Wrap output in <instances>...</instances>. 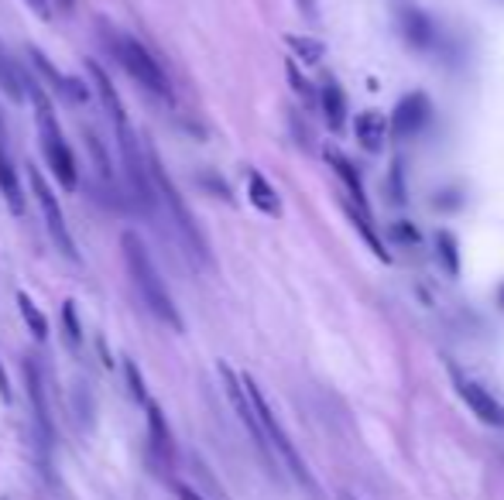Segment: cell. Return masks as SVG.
Segmentation results:
<instances>
[{"label": "cell", "mask_w": 504, "mask_h": 500, "mask_svg": "<svg viewBox=\"0 0 504 500\" xmlns=\"http://www.w3.org/2000/svg\"><path fill=\"white\" fill-rule=\"evenodd\" d=\"M121 250H124V264H127V275H131V281H134V288H138L141 302L148 305V312L155 315L158 323H165L172 332H182L186 323H182V315H179V305H175V298H172V292H169V285H165V277H161V271L155 268L151 250H148L144 241H141V233L124 230Z\"/></svg>", "instance_id": "obj_1"}, {"label": "cell", "mask_w": 504, "mask_h": 500, "mask_svg": "<svg viewBox=\"0 0 504 500\" xmlns=\"http://www.w3.org/2000/svg\"><path fill=\"white\" fill-rule=\"evenodd\" d=\"M24 93L32 96V106H35L38 141H41V151H45L49 168H52V175L59 178V186H62V189L76 192L79 189V168H76V158H72L69 141H66L62 127H59V114H55L49 93H45V86H41L38 79L24 83Z\"/></svg>", "instance_id": "obj_2"}, {"label": "cell", "mask_w": 504, "mask_h": 500, "mask_svg": "<svg viewBox=\"0 0 504 500\" xmlns=\"http://www.w3.org/2000/svg\"><path fill=\"white\" fill-rule=\"evenodd\" d=\"M144 158H148V172H151L155 199L165 206V213H169V223L175 226V233H179L182 247H186L196 260H203V264H206L209 247H206V241H203V233H199V226H196V216L189 213L186 199L179 195V189H175V182L169 178V172H165V165H161V158H158L151 141H144Z\"/></svg>", "instance_id": "obj_3"}, {"label": "cell", "mask_w": 504, "mask_h": 500, "mask_svg": "<svg viewBox=\"0 0 504 500\" xmlns=\"http://www.w3.org/2000/svg\"><path fill=\"white\" fill-rule=\"evenodd\" d=\"M104 41H106V49L114 52V59H117V66H121L138 86H144L148 93H155L158 100H172V83H169V76H165V69L158 66V59L141 45L138 38L124 35L121 28H104Z\"/></svg>", "instance_id": "obj_4"}, {"label": "cell", "mask_w": 504, "mask_h": 500, "mask_svg": "<svg viewBox=\"0 0 504 500\" xmlns=\"http://www.w3.org/2000/svg\"><path fill=\"white\" fill-rule=\"evenodd\" d=\"M241 380H243V391H247V397H251V408H254V414H258V425H261V432H264V442H268V449H275V452H279L281 459H285V466L292 469V477H296L302 486L316 490L309 466H306V459L298 456V449L289 442V435H285V429H281L279 414L271 412V405H268L264 391L254 384L251 374H241Z\"/></svg>", "instance_id": "obj_5"}, {"label": "cell", "mask_w": 504, "mask_h": 500, "mask_svg": "<svg viewBox=\"0 0 504 500\" xmlns=\"http://www.w3.org/2000/svg\"><path fill=\"white\" fill-rule=\"evenodd\" d=\"M28 182H32V192H35L38 209H41L45 230H49V237H52L55 247H59V254H62V258H69V260H79L76 241H72L69 223H66V213H62V206H59V195H55V189L49 186V178H45V175H41L35 165H32V172H28Z\"/></svg>", "instance_id": "obj_6"}, {"label": "cell", "mask_w": 504, "mask_h": 500, "mask_svg": "<svg viewBox=\"0 0 504 500\" xmlns=\"http://www.w3.org/2000/svg\"><path fill=\"white\" fill-rule=\"evenodd\" d=\"M216 374H220V380H224L226 397H230L234 412H237V418H241V425L247 429V435L254 439V446L261 449L264 459L271 463V449H268V442H264V432H261V425H258V414H254V408H251V397H247V391H243L241 374H237L234 367H226V363H220V367H216Z\"/></svg>", "instance_id": "obj_7"}, {"label": "cell", "mask_w": 504, "mask_h": 500, "mask_svg": "<svg viewBox=\"0 0 504 500\" xmlns=\"http://www.w3.org/2000/svg\"><path fill=\"white\" fill-rule=\"evenodd\" d=\"M28 59H32V66L38 69V79H45V83H52V93H59L62 100H69V104H76V106H83V104H89V96H93V89L83 83V79H76V76H66V72H59L45 59V52L41 49H35V45H28Z\"/></svg>", "instance_id": "obj_8"}, {"label": "cell", "mask_w": 504, "mask_h": 500, "mask_svg": "<svg viewBox=\"0 0 504 500\" xmlns=\"http://www.w3.org/2000/svg\"><path fill=\"white\" fill-rule=\"evenodd\" d=\"M24 387H28V408H32V418H35V429L41 435V449L52 446V414H49V401H45V384H41V374H38L35 360H24Z\"/></svg>", "instance_id": "obj_9"}, {"label": "cell", "mask_w": 504, "mask_h": 500, "mask_svg": "<svg viewBox=\"0 0 504 500\" xmlns=\"http://www.w3.org/2000/svg\"><path fill=\"white\" fill-rule=\"evenodd\" d=\"M453 374V384H456V391L463 395V401L470 405V412L477 414L484 425H494V429H504V408L494 401V397L487 395L481 384H473V380H467L460 370H450Z\"/></svg>", "instance_id": "obj_10"}, {"label": "cell", "mask_w": 504, "mask_h": 500, "mask_svg": "<svg viewBox=\"0 0 504 500\" xmlns=\"http://www.w3.org/2000/svg\"><path fill=\"white\" fill-rule=\"evenodd\" d=\"M426 121H429V96L426 93H408V96H401L395 114H391V131L399 138H416L418 131L426 127Z\"/></svg>", "instance_id": "obj_11"}, {"label": "cell", "mask_w": 504, "mask_h": 500, "mask_svg": "<svg viewBox=\"0 0 504 500\" xmlns=\"http://www.w3.org/2000/svg\"><path fill=\"white\" fill-rule=\"evenodd\" d=\"M87 72H89V76H93V93L100 96V104H104L106 117H110V123L117 127V123H127V121H131V117H127V110H124L121 93L114 89V83H110V76H106L104 66L89 59V62H87Z\"/></svg>", "instance_id": "obj_12"}, {"label": "cell", "mask_w": 504, "mask_h": 500, "mask_svg": "<svg viewBox=\"0 0 504 500\" xmlns=\"http://www.w3.org/2000/svg\"><path fill=\"white\" fill-rule=\"evenodd\" d=\"M0 195H4V203L14 216L24 213V189H21L18 168H14V161L4 148V131H0Z\"/></svg>", "instance_id": "obj_13"}, {"label": "cell", "mask_w": 504, "mask_h": 500, "mask_svg": "<svg viewBox=\"0 0 504 500\" xmlns=\"http://www.w3.org/2000/svg\"><path fill=\"white\" fill-rule=\"evenodd\" d=\"M247 195H251V206L261 209L264 216H275V220L281 216V195L261 172L247 175Z\"/></svg>", "instance_id": "obj_14"}, {"label": "cell", "mask_w": 504, "mask_h": 500, "mask_svg": "<svg viewBox=\"0 0 504 500\" xmlns=\"http://www.w3.org/2000/svg\"><path fill=\"white\" fill-rule=\"evenodd\" d=\"M353 131H357V141L364 144L367 151H381L384 148V134H388V121H384L378 110H367L353 121Z\"/></svg>", "instance_id": "obj_15"}, {"label": "cell", "mask_w": 504, "mask_h": 500, "mask_svg": "<svg viewBox=\"0 0 504 500\" xmlns=\"http://www.w3.org/2000/svg\"><path fill=\"white\" fill-rule=\"evenodd\" d=\"M326 161L333 165V172L344 178V186L350 189V199H353V206L364 209L367 213V199H364V186H361V175L353 172V165H350L347 158L340 155L336 148H326Z\"/></svg>", "instance_id": "obj_16"}, {"label": "cell", "mask_w": 504, "mask_h": 500, "mask_svg": "<svg viewBox=\"0 0 504 500\" xmlns=\"http://www.w3.org/2000/svg\"><path fill=\"white\" fill-rule=\"evenodd\" d=\"M401 32H405V38L416 49H426L433 41V21H429V14H422L418 7H405L401 11Z\"/></svg>", "instance_id": "obj_17"}, {"label": "cell", "mask_w": 504, "mask_h": 500, "mask_svg": "<svg viewBox=\"0 0 504 500\" xmlns=\"http://www.w3.org/2000/svg\"><path fill=\"white\" fill-rule=\"evenodd\" d=\"M144 412H148V432H151V446L161 452V456H172V429L161 414V405L158 401H144Z\"/></svg>", "instance_id": "obj_18"}, {"label": "cell", "mask_w": 504, "mask_h": 500, "mask_svg": "<svg viewBox=\"0 0 504 500\" xmlns=\"http://www.w3.org/2000/svg\"><path fill=\"white\" fill-rule=\"evenodd\" d=\"M319 106H323V114H326V123H330L333 131H340V127H344V114H347L344 89L336 86V83H326V86L319 89Z\"/></svg>", "instance_id": "obj_19"}, {"label": "cell", "mask_w": 504, "mask_h": 500, "mask_svg": "<svg viewBox=\"0 0 504 500\" xmlns=\"http://www.w3.org/2000/svg\"><path fill=\"white\" fill-rule=\"evenodd\" d=\"M18 312H21V319H24V326L32 329V336H35L38 343H45V340H49V319H45V312L32 302V295L28 292H18Z\"/></svg>", "instance_id": "obj_20"}, {"label": "cell", "mask_w": 504, "mask_h": 500, "mask_svg": "<svg viewBox=\"0 0 504 500\" xmlns=\"http://www.w3.org/2000/svg\"><path fill=\"white\" fill-rule=\"evenodd\" d=\"M347 216H350V220H353V226H357V233L364 237L367 247H371V250H374V254H378V258H381L384 264H388V260H391V254L384 250L381 237L374 233V226H371V216H367L364 209H357V206H353V203H350V206H347Z\"/></svg>", "instance_id": "obj_21"}, {"label": "cell", "mask_w": 504, "mask_h": 500, "mask_svg": "<svg viewBox=\"0 0 504 500\" xmlns=\"http://www.w3.org/2000/svg\"><path fill=\"white\" fill-rule=\"evenodd\" d=\"M83 138H87V151L93 155V165H96V175H100V182H104L106 189H114L117 186V178H114V168H110V158H106L104 144H100V138L93 134V131H83Z\"/></svg>", "instance_id": "obj_22"}, {"label": "cell", "mask_w": 504, "mask_h": 500, "mask_svg": "<svg viewBox=\"0 0 504 500\" xmlns=\"http://www.w3.org/2000/svg\"><path fill=\"white\" fill-rule=\"evenodd\" d=\"M285 45L296 52V59H302V62H309V66H316L323 55H326V45L319 41V38H306V35H285Z\"/></svg>", "instance_id": "obj_23"}, {"label": "cell", "mask_w": 504, "mask_h": 500, "mask_svg": "<svg viewBox=\"0 0 504 500\" xmlns=\"http://www.w3.org/2000/svg\"><path fill=\"white\" fill-rule=\"evenodd\" d=\"M62 336H66V343H69L72 353H79L83 350V326H79V319H76V302H62Z\"/></svg>", "instance_id": "obj_24"}, {"label": "cell", "mask_w": 504, "mask_h": 500, "mask_svg": "<svg viewBox=\"0 0 504 500\" xmlns=\"http://www.w3.org/2000/svg\"><path fill=\"white\" fill-rule=\"evenodd\" d=\"M435 247H439V260H443V268H446L450 275H460V250H456V241H453L446 230H443V233H435Z\"/></svg>", "instance_id": "obj_25"}, {"label": "cell", "mask_w": 504, "mask_h": 500, "mask_svg": "<svg viewBox=\"0 0 504 500\" xmlns=\"http://www.w3.org/2000/svg\"><path fill=\"white\" fill-rule=\"evenodd\" d=\"M285 76H289V83H292V89H296L298 96H302V100H306V104H319V96H316V93H313V86H309V83H306V76H302V72H298V66H296V62H292V59H289V62H285Z\"/></svg>", "instance_id": "obj_26"}, {"label": "cell", "mask_w": 504, "mask_h": 500, "mask_svg": "<svg viewBox=\"0 0 504 500\" xmlns=\"http://www.w3.org/2000/svg\"><path fill=\"white\" fill-rule=\"evenodd\" d=\"M124 374H127V387H131V397L144 405V401H148V387H144V377H141L138 363L127 360V363H124Z\"/></svg>", "instance_id": "obj_27"}, {"label": "cell", "mask_w": 504, "mask_h": 500, "mask_svg": "<svg viewBox=\"0 0 504 500\" xmlns=\"http://www.w3.org/2000/svg\"><path fill=\"white\" fill-rule=\"evenodd\" d=\"M391 168H395V172H391V192H395L391 199H401V203H405V182H401V161H395Z\"/></svg>", "instance_id": "obj_28"}, {"label": "cell", "mask_w": 504, "mask_h": 500, "mask_svg": "<svg viewBox=\"0 0 504 500\" xmlns=\"http://www.w3.org/2000/svg\"><path fill=\"white\" fill-rule=\"evenodd\" d=\"M391 237H395V241H405V243H418V233H416V230H412L408 223L391 226Z\"/></svg>", "instance_id": "obj_29"}, {"label": "cell", "mask_w": 504, "mask_h": 500, "mask_svg": "<svg viewBox=\"0 0 504 500\" xmlns=\"http://www.w3.org/2000/svg\"><path fill=\"white\" fill-rule=\"evenodd\" d=\"M32 11H35V18L41 21H52V7H49V0H24Z\"/></svg>", "instance_id": "obj_30"}, {"label": "cell", "mask_w": 504, "mask_h": 500, "mask_svg": "<svg viewBox=\"0 0 504 500\" xmlns=\"http://www.w3.org/2000/svg\"><path fill=\"white\" fill-rule=\"evenodd\" d=\"M175 494H179V500H206L203 494H196L192 486H186V483H175Z\"/></svg>", "instance_id": "obj_31"}, {"label": "cell", "mask_w": 504, "mask_h": 500, "mask_svg": "<svg viewBox=\"0 0 504 500\" xmlns=\"http://www.w3.org/2000/svg\"><path fill=\"white\" fill-rule=\"evenodd\" d=\"M0 397H4V405L11 401V380H7V370H4V363H0Z\"/></svg>", "instance_id": "obj_32"}, {"label": "cell", "mask_w": 504, "mask_h": 500, "mask_svg": "<svg viewBox=\"0 0 504 500\" xmlns=\"http://www.w3.org/2000/svg\"><path fill=\"white\" fill-rule=\"evenodd\" d=\"M76 4H79V0H55V7H59V11H66V14L76 11Z\"/></svg>", "instance_id": "obj_33"}, {"label": "cell", "mask_w": 504, "mask_h": 500, "mask_svg": "<svg viewBox=\"0 0 504 500\" xmlns=\"http://www.w3.org/2000/svg\"><path fill=\"white\" fill-rule=\"evenodd\" d=\"M298 4H302V11H306V14H313V0H298Z\"/></svg>", "instance_id": "obj_34"}, {"label": "cell", "mask_w": 504, "mask_h": 500, "mask_svg": "<svg viewBox=\"0 0 504 500\" xmlns=\"http://www.w3.org/2000/svg\"><path fill=\"white\" fill-rule=\"evenodd\" d=\"M498 298H501V305H504V285H501V288H498Z\"/></svg>", "instance_id": "obj_35"}, {"label": "cell", "mask_w": 504, "mask_h": 500, "mask_svg": "<svg viewBox=\"0 0 504 500\" xmlns=\"http://www.w3.org/2000/svg\"><path fill=\"white\" fill-rule=\"evenodd\" d=\"M0 131H4V114H0Z\"/></svg>", "instance_id": "obj_36"}]
</instances>
